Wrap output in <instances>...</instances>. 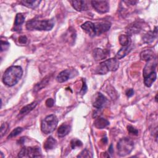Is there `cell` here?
Wrapping results in <instances>:
<instances>
[{
  "label": "cell",
  "mask_w": 158,
  "mask_h": 158,
  "mask_svg": "<svg viewBox=\"0 0 158 158\" xmlns=\"http://www.w3.org/2000/svg\"><path fill=\"white\" fill-rule=\"evenodd\" d=\"M23 70L19 65H12L7 68L2 75L3 83L8 86H12L16 85L22 78Z\"/></svg>",
  "instance_id": "cell-1"
},
{
  "label": "cell",
  "mask_w": 158,
  "mask_h": 158,
  "mask_svg": "<svg viewBox=\"0 0 158 158\" xmlns=\"http://www.w3.org/2000/svg\"><path fill=\"white\" fill-rule=\"evenodd\" d=\"M54 23V19L46 20L31 19L27 22L26 28L28 30L49 31L52 29Z\"/></svg>",
  "instance_id": "cell-2"
},
{
  "label": "cell",
  "mask_w": 158,
  "mask_h": 158,
  "mask_svg": "<svg viewBox=\"0 0 158 158\" xmlns=\"http://www.w3.org/2000/svg\"><path fill=\"white\" fill-rule=\"evenodd\" d=\"M118 67V60L116 58H110L100 63L96 67L95 72L98 74L104 75L106 74L109 72L116 71Z\"/></svg>",
  "instance_id": "cell-3"
},
{
  "label": "cell",
  "mask_w": 158,
  "mask_h": 158,
  "mask_svg": "<svg viewBox=\"0 0 158 158\" xmlns=\"http://www.w3.org/2000/svg\"><path fill=\"white\" fill-rule=\"evenodd\" d=\"M57 123H58L57 117L54 114L49 115L46 116L41 121V131L46 135L49 134L55 130V129L57 126Z\"/></svg>",
  "instance_id": "cell-4"
},
{
  "label": "cell",
  "mask_w": 158,
  "mask_h": 158,
  "mask_svg": "<svg viewBox=\"0 0 158 158\" xmlns=\"http://www.w3.org/2000/svg\"><path fill=\"white\" fill-rule=\"evenodd\" d=\"M134 148L133 141L128 138H122L119 140L117 144L118 155L124 157L132 151Z\"/></svg>",
  "instance_id": "cell-5"
},
{
  "label": "cell",
  "mask_w": 158,
  "mask_h": 158,
  "mask_svg": "<svg viewBox=\"0 0 158 158\" xmlns=\"http://www.w3.org/2000/svg\"><path fill=\"white\" fill-rule=\"evenodd\" d=\"M41 156L40 148L38 146L23 147L18 154L19 157H40Z\"/></svg>",
  "instance_id": "cell-6"
},
{
  "label": "cell",
  "mask_w": 158,
  "mask_h": 158,
  "mask_svg": "<svg viewBox=\"0 0 158 158\" xmlns=\"http://www.w3.org/2000/svg\"><path fill=\"white\" fill-rule=\"evenodd\" d=\"M91 4L98 13L104 14L109 10V4L107 1H91Z\"/></svg>",
  "instance_id": "cell-7"
},
{
  "label": "cell",
  "mask_w": 158,
  "mask_h": 158,
  "mask_svg": "<svg viewBox=\"0 0 158 158\" xmlns=\"http://www.w3.org/2000/svg\"><path fill=\"white\" fill-rule=\"evenodd\" d=\"M143 28V23L140 22L136 21L129 24L126 28V31L130 36L132 35H135L140 32Z\"/></svg>",
  "instance_id": "cell-8"
},
{
  "label": "cell",
  "mask_w": 158,
  "mask_h": 158,
  "mask_svg": "<svg viewBox=\"0 0 158 158\" xmlns=\"http://www.w3.org/2000/svg\"><path fill=\"white\" fill-rule=\"evenodd\" d=\"M111 27V23L109 22H101L94 23V28L96 36L100 35L101 34L107 31Z\"/></svg>",
  "instance_id": "cell-9"
},
{
  "label": "cell",
  "mask_w": 158,
  "mask_h": 158,
  "mask_svg": "<svg viewBox=\"0 0 158 158\" xmlns=\"http://www.w3.org/2000/svg\"><path fill=\"white\" fill-rule=\"evenodd\" d=\"M107 101L106 98L101 93H97L94 97L93 106L94 107L100 109L106 104Z\"/></svg>",
  "instance_id": "cell-10"
},
{
  "label": "cell",
  "mask_w": 158,
  "mask_h": 158,
  "mask_svg": "<svg viewBox=\"0 0 158 158\" xmlns=\"http://www.w3.org/2000/svg\"><path fill=\"white\" fill-rule=\"evenodd\" d=\"M156 65H157L156 57H155L154 59L149 61H148L143 69V77L148 75L149 74L153 72H155Z\"/></svg>",
  "instance_id": "cell-11"
},
{
  "label": "cell",
  "mask_w": 158,
  "mask_h": 158,
  "mask_svg": "<svg viewBox=\"0 0 158 158\" xmlns=\"http://www.w3.org/2000/svg\"><path fill=\"white\" fill-rule=\"evenodd\" d=\"M93 54V57L96 60H101L105 59L109 56V51L108 49L96 48L94 49Z\"/></svg>",
  "instance_id": "cell-12"
},
{
  "label": "cell",
  "mask_w": 158,
  "mask_h": 158,
  "mask_svg": "<svg viewBox=\"0 0 158 158\" xmlns=\"http://www.w3.org/2000/svg\"><path fill=\"white\" fill-rule=\"evenodd\" d=\"M73 73V70L70 69H65L60 72L56 77V80L59 83H63L68 80L69 78L72 77V74Z\"/></svg>",
  "instance_id": "cell-13"
},
{
  "label": "cell",
  "mask_w": 158,
  "mask_h": 158,
  "mask_svg": "<svg viewBox=\"0 0 158 158\" xmlns=\"http://www.w3.org/2000/svg\"><path fill=\"white\" fill-rule=\"evenodd\" d=\"M81 28L85 31L89 36L94 37L96 36L95 28H94V23H93L89 21H87L83 23L81 25Z\"/></svg>",
  "instance_id": "cell-14"
},
{
  "label": "cell",
  "mask_w": 158,
  "mask_h": 158,
  "mask_svg": "<svg viewBox=\"0 0 158 158\" xmlns=\"http://www.w3.org/2000/svg\"><path fill=\"white\" fill-rule=\"evenodd\" d=\"M157 27H156L153 31H149L146 34H144L142 38V40L144 43L149 44L153 42V41L157 38Z\"/></svg>",
  "instance_id": "cell-15"
},
{
  "label": "cell",
  "mask_w": 158,
  "mask_h": 158,
  "mask_svg": "<svg viewBox=\"0 0 158 158\" xmlns=\"http://www.w3.org/2000/svg\"><path fill=\"white\" fill-rule=\"evenodd\" d=\"M73 7L77 11L86 10L88 9L87 2L86 1L78 0V1H70Z\"/></svg>",
  "instance_id": "cell-16"
},
{
  "label": "cell",
  "mask_w": 158,
  "mask_h": 158,
  "mask_svg": "<svg viewBox=\"0 0 158 158\" xmlns=\"http://www.w3.org/2000/svg\"><path fill=\"white\" fill-rule=\"evenodd\" d=\"M156 57L155 53L151 49H146L143 50L140 53V59L142 60L148 62L149 61L153 59H154Z\"/></svg>",
  "instance_id": "cell-17"
},
{
  "label": "cell",
  "mask_w": 158,
  "mask_h": 158,
  "mask_svg": "<svg viewBox=\"0 0 158 158\" xmlns=\"http://www.w3.org/2000/svg\"><path fill=\"white\" fill-rule=\"evenodd\" d=\"M71 130V126L68 123H62L57 129V135L62 138L67 135Z\"/></svg>",
  "instance_id": "cell-18"
},
{
  "label": "cell",
  "mask_w": 158,
  "mask_h": 158,
  "mask_svg": "<svg viewBox=\"0 0 158 158\" xmlns=\"http://www.w3.org/2000/svg\"><path fill=\"white\" fill-rule=\"evenodd\" d=\"M25 21V17L22 13L17 14L14 21V30L18 31L21 30V26Z\"/></svg>",
  "instance_id": "cell-19"
},
{
  "label": "cell",
  "mask_w": 158,
  "mask_h": 158,
  "mask_svg": "<svg viewBox=\"0 0 158 158\" xmlns=\"http://www.w3.org/2000/svg\"><path fill=\"white\" fill-rule=\"evenodd\" d=\"M131 49H132V47H131V44L129 45V46H123L117 52L116 56H115V58L117 59H122L123 57H125L127 54H128V53L130 52Z\"/></svg>",
  "instance_id": "cell-20"
},
{
  "label": "cell",
  "mask_w": 158,
  "mask_h": 158,
  "mask_svg": "<svg viewBox=\"0 0 158 158\" xmlns=\"http://www.w3.org/2000/svg\"><path fill=\"white\" fill-rule=\"evenodd\" d=\"M109 125V122L102 117H99L94 122V125L98 129H102Z\"/></svg>",
  "instance_id": "cell-21"
},
{
  "label": "cell",
  "mask_w": 158,
  "mask_h": 158,
  "mask_svg": "<svg viewBox=\"0 0 158 158\" xmlns=\"http://www.w3.org/2000/svg\"><path fill=\"white\" fill-rule=\"evenodd\" d=\"M144 78V83L146 86L151 87L152 83L156 81L157 78V74L156 72H153L148 75L143 77Z\"/></svg>",
  "instance_id": "cell-22"
},
{
  "label": "cell",
  "mask_w": 158,
  "mask_h": 158,
  "mask_svg": "<svg viewBox=\"0 0 158 158\" xmlns=\"http://www.w3.org/2000/svg\"><path fill=\"white\" fill-rule=\"evenodd\" d=\"M57 141L52 136L48 137L44 143V148L46 150H51L57 146Z\"/></svg>",
  "instance_id": "cell-23"
},
{
  "label": "cell",
  "mask_w": 158,
  "mask_h": 158,
  "mask_svg": "<svg viewBox=\"0 0 158 158\" xmlns=\"http://www.w3.org/2000/svg\"><path fill=\"white\" fill-rule=\"evenodd\" d=\"M40 2L41 1L39 0H23L20 1V3L23 6L31 9H35L37 7L40 5Z\"/></svg>",
  "instance_id": "cell-24"
},
{
  "label": "cell",
  "mask_w": 158,
  "mask_h": 158,
  "mask_svg": "<svg viewBox=\"0 0 158 158\" xmlns=\"http://www.w3.org/2000/svg\"><path fill=\"white\" fill-rule=\"evenodd\" d=\"M37 105V102L36 101L31 102V104H29L24 107H23L21 110L19 112V115H24L25 114H27L30 112H31L33 109L35 108V107Z\"/></svg>",
  "instance_id": "cell-25"
},
{
  "label": "cell",
  "mask_w": 158,
  "mask_h": 158,
  "mask_svg": "<svg viewBox=\"0 0 158 158\" xmlns=\"http://www.w3.org/2000/svg\"><path fill=\"white\" fill-rule=\"evenodd\" d=\"M120 44L123 46H127L131 44V38L128 35H120L118 37Z\"/></svg>",
  "instance_id": "cell-26"
},
{
  "label": "cell",
  "mask_w": 158,
  "mask_h": 158,
  "mask_svg": "<svg viewBox=\"0 0 158 158\" xmlns=\"http://www.w3.org/2000/svg\"><path fill=\"white\" fill-rule=\"evenodd\" d=\"M49 79H50V77L49 76H47L45 78H44L40 83H37L35 87H34V92H37L39 90L45 87L46 85H48V83H49Z\"/></svg>",
  "instance_id": "cell-27"
},
{
  "label": "cell",
  "mask_w": 158,
  "mask_h": 158,
  "mask_svg": "<svg viewBox=\"0 0 158 158\" xmlns=\"http://www.w3.org/2000/svg\"><path fill=\"white\" fill-rule=\"evenodd\" d=\"M23 128L22 127H17L15 128V129H14L10 133L9 135V136H7V138L9 139V138H12L13 137H15L17 135H19L20 133L22 132L23 131Z\"/></svg>",
  "instance_id": "cell-28"
},
{
  "label": "cell",
  "mask_w": 158,
  "mask_h": 158,
  "mask_svg": "<svg viewBox=\"0 0 158 158\" xmlns=\"http://www.w3.org/2000/svg\"><path fill=\"white\" fill-rule=\"evenodd\" d=\"M82 142L78 139H73L71 141H70V146H71V148L72 149H75L76 148H80L82 146Z\"/></svg>",
  "instance_id": "cell-29"
},
{
  "label": "cell",
  "mask_w": 158,
  "mask_h": 158,
  "mask_svg": "<svg viewBox=\"0 0 158 158\" xmlns=\"http://www.w3.org/2000/svg\"><path fill=\"white\" fill-rule=\"evenodd\" d=\"M9 128V124L7 123H3L1 125V137L2 138L3 135L7 132Z\"/></svg>",
  "instance_id": "cell-30"
},
{
  "label": "cell",
  "mask_w": 158,
  "mask_h": 158,
  "mask_svg": "<svg viewBox=\"0 0 158 158\" xmlns=\"http://www.w3.org/2000/svg\"><path fill=\"white\" fill-rule=\"evenodd\" d=\"M90 152L89 151H88L86 149L82 151L80 154L77 156V157H93L92 155H90Z\"/></svg>",
  "instance_id": "cell-31"
},
{
  "label": "cell",
  "mask_w": 158,
  "mask_h": 158,
  "mask_svg": "<svg viewBox=\"0 0 158 158\" xmlns=\"http://www.w3.org/2000/svg\"><path fill=\"white\" fill-rule=\"evenodd\" d=\"M9 47V43L7 41H3L2 39L1 40V51L2 52L5 50H7Z\"/></svg>",
  "instance_id": "cell-32"
},
{
  "label": "cell",
  "mask_w": 158,
  "mask_h": 158,
  "mask_svg": "<svg viewBox=\"0 0 158 158\" xmlns=\"http://www.w3.org/2000/svg\"><path fill=\"white\" fill-rule=\"evenodd\" d=\"M127 130L130 134H131L133 135H138V130L131 125H128L127 127Z\"/></svg>",
  "instance_id": "cell-33"
},
{
  "label": "cell",
  "mask_w": 158,
  "mask_h": 158,
  "mask_svg": "<svg viewBox=\"0 0 158 158\" xmlns=\"http://www.w3.org/2000/svg\"><path fill=\"white\" fill-rule=\"evenodd\" d=\"M54 101L53 99L52 98H48L46 101V105L48 107H51L54 106Z\"/></svg>",
  "instance_id": "cell-34"
},
{
  "label": "cell",
  "mask_w": 158,
  "mask_h": 158,
  "mask_svg": "<svg viewBox=\"0 0 158 158\" xmlns=\"http://www.w3.org/2000/svg\"><path fill=\"white\" fill-rule=\"evenodd\" d=\"M86 91H87V86H86L85 81L83 80V85H82V87H81V89L80 93L82 95H83V94H85L86 93Z\"/></svg>",
  "instance_id": "cell-35"
},
{
  "label": "cell",
  "mask_w": 158,
  "mask_h": 158,
  "mask_svg": "<svg viewBox=\"0 0 158 158\" xmlns=\"http://www.w3.org/2000/svg\"><path fill=\"white\" fill-rule=\"evenodd\" d=\"M19 41L20 44H26L27 42V38L25 35H22L19 38Z\"/></svg>",
  "instance_id": "cell-36"
},
{
  "label": "cell",
  "mask_w": 158,
  "mask_h": 158,
  "mask_svg": "<svg viewBox=\"0 0 158 158\" xmlns=\"http://www.w3.org/2000/svg\"><path fill=\"white\" fill-rule=\"evenodd\" d=\"M134 90L132 88H130L126 90L125 94L128 98H130L134 95Z\"/></svg>",
  "instance_id": "cell-37"
},
{
  "label": "cell",
  "mask_w": 158,
  "mask_h": 158,
  "mask_svg": "<svg viewBox=\"0 0 158 158\" xmlns=\"http://www.w3.org/2000/svg\"><path fill=\"white\" fill-rule=\"evenodd\" d=\"M123 2L125 3L129 4H131V5H135L136 3V1H124Z\"/></svg>",
  "instance_id": "cell-38"
},
{
  "label": "cell",
  "mask_w": 158,
  "mask_h": 158,
  "mask_svg": "<svg viewBox=\"0 0 158 158\" xmlns=\"http://www.w3.org/2000/svg\"><path fill=\"white\" fill-rule=\"evenodd\" d=\"M109 153H110V154H112L113 152H114V150H113V148H112V144H110L109 148Z\"/></svg>",
  "instance_id": "cell-39"
},
{
  "label": "cell",
  "mask_w": 158,
  "mask_h": 158,
  "mask_svg": "<svg viewBox=\"0 0 158 158\" xmlns=\"http://www.w3.org/2000/svg\"><path fill=\"white\" fill-rule=\"evenodd\" d=\"M102 141L106 144V143H107V138H106V137L103 138L102 139Z\"/></svg>",
  "instance_id": "cell-40"
},
{
  "label": "cell",
  "mask_w": 158,
  "mask_h": 158,
  "mask_svg": "<svg viewBox=\"0 0 158 158\" xmlns=\"http://www.w3.org/2000/svg\"><path fill=\"white\" fill-rule=\"evenodd\" d=\"M0 157H4V156L2 155V152H1V156Z\"/></svg>",
  "instance_id": "cell-41"
},
{
  "label": "cell",
  "mask_w": 158,
  "mask_h": 158,
  "mask_svg": "<svg viewBox=\"0 0 158 158\" xmlns=\"http://www.w3.org/2000/svg\"><path fill=\"white\" fill-rule=\"evenodd\" d=\"M155 99H156V101L157 102V95L156 96V98H155Z\"/></svg>",
  "instance_id": "cell-42"
}]
</instances>
